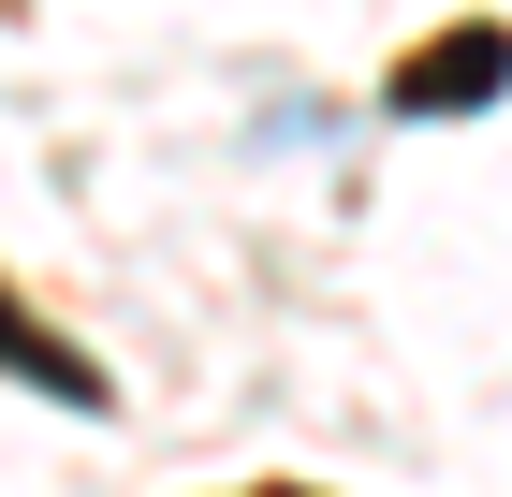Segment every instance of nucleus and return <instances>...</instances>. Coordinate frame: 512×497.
Masks as SVG:
<instances>
[{"instance_id":"f03ea898","label":"nucleus","mask_w":512,"mask_h":497,"mask_svg":"<svg viewBox=\"0 0 512 497\" xmlns=\"http://www.w3.org/2000/svg\"><path fill=\"white\" fill-rule=\"evenodd\" d=\"M0 366H15L30 395H59V410H103V366H88L74 337H44V322H30L15 293H0Z\"/></svg>"},{"instance_id":"f257e3e1","label":"nucleus","mask_w":512,"mask_h":497,"mask_svg":"<svg viewBox=\"0 0 512 497\" xmlns=\"http://www.w3.org/2000/svg\"><path fill=\"white\" fill-rule=\"evenodd\" d=\"M381 103L395 117H483V103H498V30H439L425 59H395Z\"/></svg>"}]
</instances>
